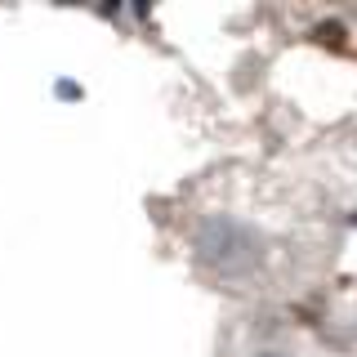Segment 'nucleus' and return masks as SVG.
<instances>
[{"label":"nucleus","mask_w":357,"mask_h":357,"mask_svg":"<svg viewBox=\"0 0 357 357\" xmlns=\"http://www.w3.org/2000/svg\"><path fill=\"white\" fill-rule=\"evenodd\" d=\"M192 255H197V264L210 268L215 277L237 282V277H245V273H255V268H259L264 241H259V232H255L250 223L228 219V215H215V219H206L197 228Z\"/></svg>","instance_id":"obj_1"}]
</instances>
